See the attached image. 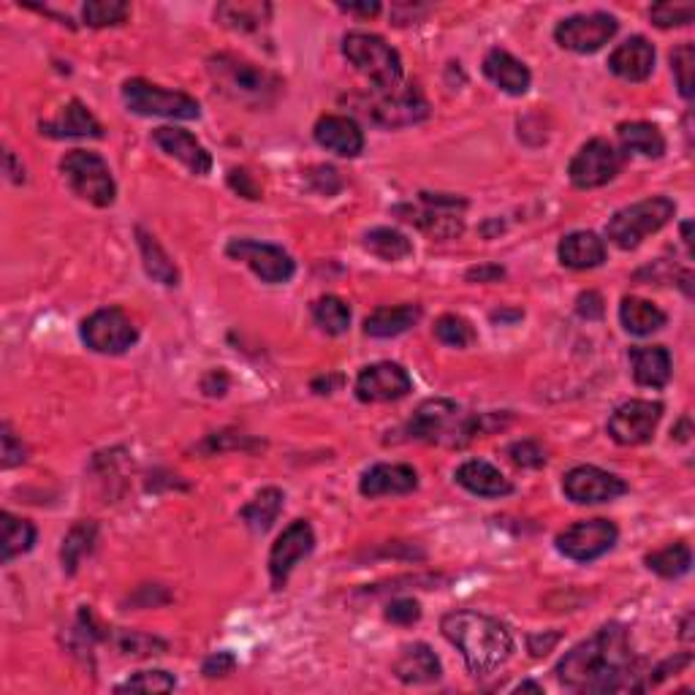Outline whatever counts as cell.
Returning <instances> with one entry per match:
<instances>
[{
    "mask_svg": "<svg viewBox=\"0 0 695 695\" xmlns=\"http://www.w3.org/2000/svg\"><path fill=\"white\" fill-rule=\"evenodd\" d=\"M579 315H584V319H601L603 315V299H601V293H595V291H587V293H581L579 297Z\"/></svg>",
    "mask_w": 695,
    "mask_h": 695,
    "instance_id": "obj_52",
    "label": "cell"
},
{
    "mask_svg": "<svg viewBox=\"0 0 695 695\" xmlns=\"http://www.w3.org/2000/svg\"><path fill=\"white\" fill-rule=\"evenodd\" d=\"M631 367L639 386L663 388L671 381V353L663 345L631 348Z\"/></svg>",
    "mask_w": 695,
    "mask_h": 695,
    "instance_id": "obj_29",
    "label": "cell"
},
{
    "mask_svg": "<svg viewBox=\"0 0 695 695\" xmlns=\"http://www.w3.org/2000/svg\"><path fill=\"white\" fill-rule=\"evenodd\" d=\"M95 538H98V527L95 521H76L69 530V536L63 538V549H60V560H63L65 573H76L80 562L93 551Z\"/></svg>",
    "mask_w": 695,
    "mask_h": 695,
    "instance_id": "obj_34",
    "label": "cell"
},
{
    "mask_svg": "<svg viewBox=\"0 0 695 695\" xmlns=\"http://www.w3.org/2000/svg\"><path fill=\"white\" fill-rule=\"evenodd\" d=\"M136 237H139L142 259H145V269L149 278L158 280V283H164V286H177L179 283L177 267H174L169 256H166V250L155 242V237H149V234H145L142 229L136 231Z\"/></svg>",
    "mask_w": 695,
    "mask_h": 695,
    "instance_id": "obj_37",
    "label": "cell"
},
{
    "mask_svg": "<svg viewBox=\"0 0 695 695\" xmlns=\"http://www.w3.org/2000/svg\"><path fill=\"white\" fill-rule=\"evenodd\" d=\"M508 457L519 467H541L547 463V452L536 440H519L508 446Z\"/></svg>",
    "mask_w": 695,
    "mask_h": 695,
    "instance_id": "obj_47",
    "label": "cell"
},
{
    "mask_svg": "<svg viewBox=\"0 0 695 695\" xmlns=\"http://www.w3.org/2000/svg\"><path fill=\"white\" fill-rule=\"evenodd\" d=\"M661 418H663L661 403H652V400H631V403L620 405L611 413L609 435L614 437L620 446H641V443L652 440Z\"/></svg>",
    "mask_w": 695,
    "mask_h": 695,
    "instance_id": "obj_17",
    "label": "cell"
},
{
    "mask_svg": "<svg viewBox=\"0 0 695 695\" xmlns=\"http://www.w3.org/2000/svg\"><path fill=\"white\" fill-rule=\"evenodd\" d=\"M215 17L220 20V25L231 30H259L263 22L269 20V6L267 3H224L218 6Z\"/></svg>",
    "mask_w": 695,
    "mask_h": 695,
    "instance_id": "obj_38",
    "label": "cell"
},
{
    "mask_svg": "<svg viewBox=\"0 0 695 695\" xmlns=\"http://www.w3.org/2000/svg\"><path fill=\"white\" fill-rule=\"evenodd\" d=\"M671 65H674L676 87H680L682 98H693L695 87V46L693 44H680L671 52Z\"/></svg>",
    "mask_w": 695,
    "mask_h": 695,
    "instance_id": "obj_43",
    "label": "cell"
},
{
    "mask_svg": "<svg viewBox=\"0 0 695 695\" xmlns=\"http://www.w3.org/2000/svg\"><path fill=\"white\" fill-rule=\"evenodd\" d=\"M682 237H685V245H687V248H691V224L682 226Z\"/></svg>",
    "mask_w": 695,
    "mask_h": 695,
    "instance_id": "obj_57",
    "label": "cell"
},
{
    "mask_svg": "<svg viewBox=\"0 0 695 695\" xmlns=\"http://www.w3.org/2000/svg\"><path fill=\"white\" fill-rule=\"evenodd\" d=\"M85 22L90 28H110V25H123L131 14V6L123 0H90L82 9Z\"/></svg>",
    "mask_w": 695,
    "mask_h": 695,
    "instance_id": "obj_41",
    "label": "cell"
},
{
    "mask_svg": "<svg viewBox=\"0 0 695 695\" xmlns=\"http://www.w3.org/2000/svg\"><path fill=\"white\" fill-rule=\"evenodd\" d=\"M364 248L383 261H403L413 256V242L403 231L373 229L364 234Z\"/></svg>",
    "mask_w": 695,
    "mask_h": 695,
    "instance_id": "obj_36",
    "label": "cell"
},
{
    "mask_svg": "<svg viewBox=\"0 0 695 695\" xmlns=\"http://www.w3.org/2000/svg\"><path fill=\"white\" fill-rule=\"evenodd\" d=\"M153 139H155V145L164 149L166 155L177 158L179 164L188 166V169L194 174H199V177H204V174H209V169H212V155H209L207 147L199 145V142H196V136L188 134V131L155 128Z\"/></svg>",
    "mask_w": 695,
    "mask_h": 695,
    "instance_id": "obj_23",
    "label": "cell"
},
{
    "mask_svg": "<svg viewBox=\"0 0 695 695\" xmlns=\"http://www.w3.org/2000/svg\"><path fill=\"white\" fill-rule=\"evenodd\" d=\"M622 153L606 139H590L573 155L568 177L579 190H592L609 185L622 172Z\"/></svg>",
    "mask_w": 695,
    "mask_h": 695,
    "instance_id": "obj_13",
    "label": "cell"
},
{
    "mask_svg": "<svg viewBox=\"0 0 695 695\" xmlns=\"http://www.w3.org/2000/svg\"><path fill=\"white\" fill-rule=\"evenodd\" d=\"M315 142L326 147L329 153L340 155V158H356L364 149V134L351 117L343 115H323L313 128Z\"/></svg>",
    "mask_w": 695,
    "mask_h": 695,
    "instance_id": "obj_20",
    "label": "cell"
},
{
    "mask_svg": "<svg viewBox=\"0 0 695 695\" xmlns=\"http://www.w3.org/2000/svg\"><path fill=\"white\" fill-rule=\"evenodd\" d=\"M502 267H476L467 272V280H478V283H492V280L502 278Z\"/></svg>",
    "mask_w": 695,
    "mask_h": 695,
    "instance_id": "obj_53",
    "label": "cell"
},
{
    "mask_svg": "<svg viewBox=\"0 0 695 695\" xmlns=\"http://www.w3.org/2000/svg\"><path fill=\"white\" fill-rule=\"evenodd\" d=\"M177 687V680L169 671H139L128 682L117 685V693H169Z\"/></svg>",
    "mask_w": 695,
    "mask_h": 695,
    "instance_id": "obj_44",
    "label": "cell"
},
{
    "mask_svg": "<svg viewBox=\"0 0 695 695\" xmlns=\"http://www.w3.org/2000/svg\"><path fill=\"white\" fill-rule=\"evenodd\" d=\"M562 492L568 500L579 506H595V502H611L627 492V484L614 473L601 470L595 465H579L566 473L562 478Z\"/></svg>",
    "mask_w": 695,
    "mask_h": 695,
    "instance_id": "obj_16",
    "label": "cell"
},
{
    "mask_svg": "<svg viewBox=\"0 0 695 695\" xmlns=\"http://www.w3.org/2000/svg\"><path fill=\"white\" fill-rule=\"evenodd\" d=\"M422 319V308L418 304H397V308H377L364 319V332L370 338L388 340L400 338L407 329L416 326Z\"/></svg>",
    "mask_w": 695,
    "mask_h": 695,
    "instance_id": "obj_30",
    "label": "cell"
},
{
    "mask_svg": "<svg viewBox=\"0 0 695 695\" xmlns=\"http://www.w3.org/2000/svg\"><path fill=\"white\" fill-rule=\"evenodd\" d=\"M454 478H457L459 487H465L467 492L478 497H506L514 492V484L495 465L484 463V459H470V463L457 467Z\"/></svg>",
    "mask_w": 695,
    "mask_h": 695,
    "instance_id": "obj_26",
    "label": "cell"
},
{
    "mask_svg": "<svg viewBox=\"0 0 695 695\" xmlns=\"http://www.w3.org/2000/svg\"><path fill=\"white\" fill-rule=\"evenodd\" d=\"M123 98L131 112L145 117H172V120H199V101L188 93L149 85L145 80H128L123 85Z\"/></svg>",
    "mask_w": 695,
    "mask_h": 695,
    "instance_id": "obj_9",
    "label": "cell"
},
{
    "mask_svg": "<svg viewBox=\"0 0 695 695\" xmlns=\"http://www.w3.org/2000/svg\"><path fill=\"white\" fill-rule=\"evenodd\" d=\"M435 338L448 348H467L476 343V329L463 315H440L435 323Z\"/></svg>",
    "mask_w": 695,
    "mask_h": 695,
    "instance_id": "obj_42",
    "label": "cell"
},
{
    "mask_svg": "<svg viewBox=\"0 0 695 695\" xmlns=\"http://www.w3.org/2000/svg\"><path fill=\"white\" fill-rule=\"evenodd\" d=\"M28 448L22 446V440H17V435L11 433L9 424H3V467H14L25 463Z\"/></svg>",
    "mask_w": 695,
    "mask_h": 695,
    "instance_id": "obj_50",
    "label": "cell"
},
{
    "mask_svg": "<svg viewBox=\"0 0 695 695\" xmlns=\"http://www.w3.org/2000/svg\"><path fill=\"white\" fill-rule=\"evenodd\" d=\"M39 128L50 139H101L104 136V125L82 101H71L55 120H46Z\"/></svg>",
    "mask_w": 695,
    "mask_h": 695,
    "instance_id": "obj_21",
    "label": "cell"
},
{
    "mask_svg": "<svg viewBox=\"0 0 695 695\" xmlns=\"http://www.w3.org/2000/svg\"><path fill=\"white\" fill-rule=\"evenodd\" d=\"M557 680L579 693H620L639 691L636 657H633L627 627L609 622L595 636L566 652L554 668Z\"/></svg>",
    "mask_w": 695,
    "mask_h": 695,
    "instance_id": "obj_1",
    "label": "cell"
},
{
    "mask_svg": "<svg viewBox=\"0 0 695 695\" xmlns=\"http://www.w3.org/2000/svg\"><path fill=\"white\" fill-rule=\"evenodd\" d=\"M646 568L650 571H655L657 577L663 579H680L685 577L687 571H691L693 566V551L687 543H671V547L666 549H657V551H650V554L644 557Z\"/></svg>",
    "mask_w": 695,
    "mask_h": 695,
    "instance_id": "obj_35",
    "label": "cell"
},
{
    "mask_svg": "<svg viewBox=\"0 0 695 695\" xmlns=\"http://www.w3.org/2000/svg\"><path fill=\"white\" fill-rule=\"evenodd\" d=\"M283 500L286 495L278 487H267L239 511V517L253 532H267L278 521L280 511H283Z\"/></svg>",
    "mask_w": 695,
    "mask_h": 695,
    "instance_id": "obj_33",
    "label": "cell"
},
{
    "mask_svg": "<svg viewBox=\"0 0 695 695\" xmlns=\"http://www.w3.org/2000/svg\"><path fill=\"white\" fill-rule=\"evenodd\" d=\"M418 487V473L411 465H373L359 481V492L364 497L411 495Z\"/></svg>",
    "mask_w": 695,
    "mask_h": 695,
    "instance_id": "obj_24",
    "label": "cell"
},
{
    "mask_svg": "<svg viewBox=\"0 0 695 695\" xmlns=\"http://www.w3.org/2000/svg\"><path fill=\"white\" fill-rule=\"evenodd\" d=\"M609 69L611 74L625 82L650 80L652 69H655V46L644 35H633V39H627L625 44H620L611 52Z\"/></svg>",
    "mask_w": 695,
    "mask_h": 695,
    "instance_id": "obj_22",
    "label": "cell"
},
{
    "mask_svg": "<svg viewBox=\"0 0 695 695\" xmlns=\"http://www.w3.org/2000/svg\"><path fill=\"white\" fill-rule=\"evenodd\" d=\"M315 549V532L310 527V521L297 519L280 532L278 541L272 543V551H269V577H272L274 590H283L286 581H289L293 566L299 560L310 554Z\"/></svg>",
    "mask_w": 695,
    "mask_h": 695,
    "instance_id": "obj_18",
    "label": "cell"
},
{
    "mask_svg": "<svg viewBox=\"0 0 695 695\" xmlns=\"http://www.w3.org/2000/svg\"><path fill=\"white\" fill-rule=\"evenodd\" d=\"M207 71L220 93L245 106L272 104L278 98L280 87H283V82L274 74H269L267 69H259L256 63L237 55H226V52L209 58Z\"/></svg>",
    "mask_w": 695,
    "mask_h": 695,
    "instance_id": "obj_4",
    "label": "cell"
},
{
    "mask_svg": "<svg viewBox=\"0 0 695 695\" xmlns=\"http://www.w3.org/2000/svg\"><path fill=\"white\" fill-rule=\"evenodd\" d=\"M616 136H620L622 147L627 153L644 155V158H661L666 153V139L657 131V125L652 123H641V120H636V123H622L616 128Z\"/></svg>",
    "mask_w": 695,
    "mask_h": 695,
    "instance_id": "obj_32",
    "label": "cell"
},
{
    "mask_svg": "<svg viewBox=\"0 0 695 695\" xmlns=\"http://www.w3.org/2000/svg\"><path fill=\"white\" fill-rule=\"evenodd\" d=\"M557 641H560V636H557V633H551V636L543 641V639H538V636H532L530 639V652L536 657H541V655H547V652L551 650V646L557 644Z\"/></svg>",
    "mask_w": 695,
    "mask_h": 695,
    "instance_id": "obj_55",
    "label": "cell"
},
{
    "mask_svg": "<svg viewBox=\"0 0 695 695\" xmlns=\"http://www.w3.org/2000/svg\"><path fill=\"white\" fill-rule=\"evenodd\" d=\"M557 256L568 269H595L606 261V242L595 231H573L562 237Z\"/></svg>",
    "mask_w": 695,
    "mask_h": 695,
    "instance_id": "obj_27",
    "label": "cell"
},
{
    "mask_svg": "<svg viewBox=\"0 0 695 695\" xmlns=\"http://www.w3.org/2000/svg\"><path fill=\"white\" fill-rule=\"evenodd\" d=\"M616 20L606 11H595V14H577L562 20L554 30V39L562 50L579 52V55H592V52L603 50L616 35Z\"/></svg>",
    "mask_w": 695,
    "mask_h": 695,
    "instance_id": "obj_14",
    "label": "cell"
},
{
    "mask_svg": "<svg viewBox=\"0 0 695 695\" xmlns=\"http://www.w3.org/2000/svg\"><path fill=\"white\" fill-rule=\"evenodd\" d=\"M413 392V381L403 364L377 362L356 377V397L362 403H397Z\"/></svg>",
    "mask_w": 695,
    "mask_h": 695,
    "instance_id": "obj_19",
    "label": "cell"
},
{
    "mask_svg": "<svg viewBox=\"0 0 695 695\" xmlns=\"http://www.w3.org/2000/svg\"><path fill=\"white\" fill-rule=\"evenodd\" d=\"M340 9L348 14H362V17H375L381 11V3H340Z\"/></svg>",
    "mask_w": 695,
    "mask_h": 695,
    "instance_id": "obj_54",
    "label": "cell"
},
{
    "mask_svg": "<svg viewBox=\"0 0 695 695\" xmlns=\"http://www.w3.org/2000/svg\"><path fill=\"white\" fill-rule=\"evenodd\" d=\"M229 185L239 196H245V199H261V188L256 185L253 174H248L245 169H231Z\"/></svg>",
    "mask_w": 695,
    "mask_h": 695,
    "instance_id": "obj_51",
    "label": "cell"
},
{
    "mask_svg": "<svg viewBox=\"0 0 695 695\" xmlns=\"http://www.w3.org/2000/svg\"><path fill=\"white\" fill-rule=\"evenodd\" d=\"M386 620L394 625H413V622L422 620V606L413 598H397V601L388 603Z\"/></svg>",
    "mask_w": 695,
    "mask_h": 695,
    "instance_id": "obj_48",
    "label": "cell"
},
{
    "mask_svg": "<svg viewBox=\"0 0 695 695\" xmlns=\"http://www.w3.org/2000/svg\"><path fill=\"white\" fill-rule=\"evenodd\" d=\"M616 538H620V530H616L614 521L584 519L557 536V551L573 562H592L609 554L616 547Z\"/></svg>",
    "mask_w": 695,
    "mask_h": 695,
    "instance_id": "obj_12",
    "label": "cell"
},
{
    "mask_svg": "<svg viewBox=\"0 0 695 695\" xmlns=\"http://www.w3.org/2000/svg\"><path fill=\"white\" fill-rule=\"evenodd\" d=\"M3 562H11L14 557L25 554L35 543V527L28 519L14 517L6 511L3 517Z\"/></svg>",
    "mask_w": 695,
    "mask_h": 695,
    "instance_id": "obj_39",
    "label": "cell"
},
{
    "mask_svg": "<svg viewBox=\"0 0 695 695\" xmlns=\"http://www.w3.org/2000/svg\"><path fill=\"white\" fill-rule=\"evenodd\" d=\"M467 201L452 194H418L416 204H397L394 215L435 239H457L465 231Z\"/></svg>",
    "mask_w": 695,
    "mask_h": 695,
    "instance_id": "obj_5",
    "label": "cell"
},
{
    "mask_svg": "<svg viewBox=\"0 0 695 695\" xmlns=\"http://www.w3.org/2000/svg\"><path fill=\"white\" fill-rule=\"evenodd\" d=\"M674 212L676 204L668 196H652V199L631 204V207H622L620 212H614L606 234L620 250H636L650 234H657L663 226H668Z\"/></svg>",
    "mask_w": 695,
    "mask_h": 695,
    "instance_id": "obj_6",
    "label": "cell"
},
{
    "mask_svg": "<svg viewBox=\"0 0 695 695\" xmlns=\"http://www.w3.org/2000/svg\"><path fill=\"white\" fill-rule=\"evenodd\" d=\"M484 74H487L497 87L506 90L508 95H525L532 82L530 69L506 50H492L484 58Z\"/></svg>",
    "mask_w": 695,
    "mask_h": 695,
    "instance_id": "obj_28",
    "label": "cell"
},
{
    "mask_svg": "<svg viewBox=\"0 0 695 695\" xmlns=\"http://www.w3.org/2000/svg\"><path fill=\"white\" fill-rule=\"evenodd\" d=\"M60 172H63L65 183L74 190L80 199L93 204V207H112L117 196L115 177H112L110 164L101 158L98 153L90 149H71L65 158L60 160Z\"/></svg>",
    "mask_w": 695,
    "mask_h": 695,
    "instance_id": "obj_8",
    "label": "cell"
},
{
    "mask_svg": "<svg viewBox=\"0 0 695 695\" xmlns=\"http://www.w3.org/2000/svg\"><path fill=\"white\" fill-rule=\"evenodd\" d=\"M502 427L492 413L484 416H465L463 407L452 400H427L407 424V435L413 440L443 443V446H465L476 435H487L489 429Z\"/></svg>",
    "mask_w": 695,
    "mask_h": 695,
    "instance_id": "obj_3",
    "label": "cell"
},
{
    "mask_svg": "<svg viewBox=\"0 0 695 695\" xmlns=\"http://www.w3.org/2000/svg\"><path fill=\"white\" fill-rule=\"evenodd\" d=\"M443 636L463 652L467 668L476 676H487L506 666L514 652V636L500 620L478 611H452L440 620Z\"/></svg>",
    "mask_w": 695,
    "mask_h": 695,
    "instance_id": "obj_2",
    "label": "cell"
},
{
    "mask_svg": "<svg viewBox=\"0 0 695 695\" xmlns=\"http://www.w3.org/2000/svg\"><path fill=\"white\" fill-rule=\"evenodd\" d=\"M234 668H237V657H234L231 652H215V655H209L207 661H204L201 674L207 676V680H218V676L234 674Z\"/></svg>",
    "mask_w": 695,
    "mask_h": 695,
    "instance_id": "obj_49",
    "label": "cell"
},
{
    "mask_svg": "<svg viewBox=\"0 0 695 695\" xmlns=\"http://www.w3.org/2000/svg\"><path fill=\"white\" fill-rule=\"evenodd\" d=\"M364 112L383 128H403V125H416L427 120L429 104L416 85L377 87Z\"/></svg>",
    "mask_w": 695,
    "mask_h": 695,
    "instance_id": "obj_10",
    "label": "cell"
},
{
    "mask_svg": "<svg viewBox=\"0 0 695 695\" xmlns=\"http://www.w3.org/2000/svg\"><path fill=\"white\" fill-rule=\"evenodd\" d=\"M226 256L234 261H242L253 269L263 283H289L297 272V263L283 248L256 239H231L226 245Z\"/></svg>",
    "mask_w": 695,
    "mask_h": 695,
    "instance_id": "obj_15",
    "label": "cell"
},
{
    "mask_svg": "<svg viewBox=\"0 0 695 695\" xmlns=\"http://www.w3.org/2000/svg\"><path fill=\"white\" fill-rule=\"evenodd\" d=\"M313 321L319 323L321 332L338 338L351 326V308L340 297H321L313 302Z\"/></svg>",
    "mask_w": 695,
    "mask_h": 695,
    "instance_id": "obj_40",
    "label": "cell"
},
{
    "mask_svg": "<svg viewBox=\"0 0 695 695\" xmlns=\"http://www.w3.org/2000/svg\"><path fill=\"white\" fill-rule=\"evenodd\" d=\"M117 646H120V652H123V655H136V657L160 655V652L166 650L164 641L142 636V633H125V636L120 639Z\"/></svg>",
    "mask_w": 695,
    "mask_h": 695,
    "instance_id": "obj_46",
    "label": "cell"
},
{
    "mask_svg": "<svg viewBox=\"0 0 695 695\" xmlns=\"http://www.w3.org/2000/svg\"><path fill=\"white\" fill-rule=\"evenodd\" d=\"M620 321L625 326L627 334H636V338H650V334L661 332L666 326V313H663L657 304L646 302L639 297H625L620 304Z\"/></svg>",
    "mask_w": 695,
    "mask_h": 695,
    "instance_id": "obj_31",
    "label": "cell"
},
{
    "mask_svg": "<svg viewBox=\"0 0 695 695\" xmlns=\"http://www.w3.org/2000/svg\"><path fill=\"white\" fill-rule=\"evenodd\" d=\"M394 674L405 685H433L443 676V666L429 644L405 646L403 655L394 663Z\"/></svg>",
    "mask_w": 695,
    "mask_h": 695,
    "instance_id": "obj_25",
    "label": "cell"
},
{
    "mask_svg": "<svg viewBox=\"0 0 695 695\" xmlns=\"http://www.w3.org/2000/svg\"><path fill=\"white\" fill-rule=\"evenodd\" d=\"M343 52L359 74L367 76L375 87H397L403 80V60L386 39L375 33H348Z\"/></svg>",
    "mask_w": 695,
    "mask_h": 695,
    "instance_id": "obj_7",
    "label": "cell"
},
{
    "mask_svg": "<svg viewBox=\"0 0 695 695\" xmlns=\"http://www.w3.org/2000/svg\"><path fill=\"white\" fill-rule=\"evenodd\" d=\"M525 691H532V693H543L541 685H536V682H521V685L517 687V693H525Z\"/></svg>",
    "mask_w": 695,
    "mask_h": 695,
    "instance_id": "obj_56",
    "label": "cell"
},
{
    "mask_svg": "<svg viewBox=\"0 0 695 695\" xmlns=\"http://www.w3.org/2000/svg\"><path fill=\"white\" fill-rule=\"evenodd\" d=\"M82 340L90 351L104 356H120L139 340V329L120 308L95 310L90 319L82 321Z\"/></svg>",
    "mask_w": 695,
    "mask_h": 695,
    "instance_id": "obj_11",
    "label": "cell"
},
{
    "mask_svg": "<svg viewBox=\"0 0 695 695\" xmlns=\"http://www.w3.org/2000/svg\"><path fill=\"white\" fill-rule=\"evenodd\" d=\"M695 17L693 3H657L650 9V20L657 28H680L691 25Z\"/></svg>",
    "mask_w": 695,
    "mask_h": 695,
    "instance_id": "obj_45",
    "label": "cell"
}]
</instances>
